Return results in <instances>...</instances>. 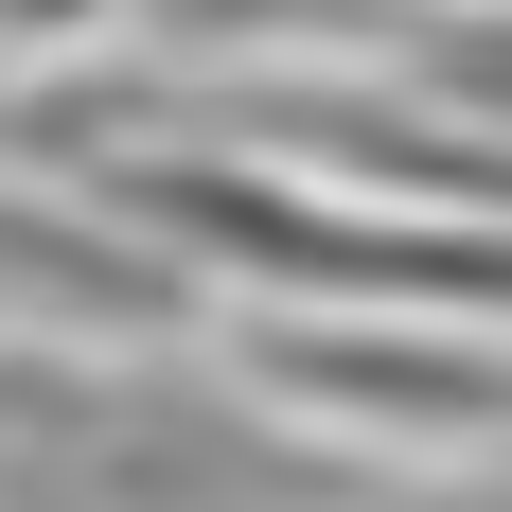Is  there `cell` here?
Masks as SVG:
<instances>
[{"label": "cell", "mask_w": 512, "mask_h": 512, "mask_svg": "<svg viewBox=\"0 0 512 512\" xmlns=\"http://www.w3.org/2000/svg\"><path fill=\"white\" fill-rule=\"evenodd\" d=\"M106 195L142 212V230H195V248H230L248 283H407L424 318H477L495 301V248H477V212H442V230H371V212H301L265 195V159H106Z\"/></svg>", "instance_id": "6da1fadb"}, {"label": "cell", "mask_w": 512, "mask_h": 512, "mask_svg": "<svg viewBox=\"0 0 512 512\" xmlns=\"http://www.w3.org/2000/svg\"><path fill=\"white\" fill-rule=\"evenodd\" d=\"M265 389H301V407H371V424H424V442H477L495 424V354H477V318L460 336H318V318H265L248 336Z\"/></svg>", "instance_id": "7a4b0ae2"}, {"label": "cell", "mask_w": 512, "mask_h": 512, "mask_svg": "<svg viewBox=\"0 0 512 512\" xmlns=\"http://www.w3.org/2000/svg\"><path fill=\"white\" fill-rule=\"evenodd\" d=\"M106 18H159V36H354L371 0H106Z\"/></svg>", "instance_id": "3957f363"}, {"label": "cell", "mask_w": 512, "mask_h": 512, "mask_svg": "<svg viewBox=\"0 0 512 512\" xmlns=\"http://www.w3.org/2000/svg\"><path fill=\"white\" fill-rule=\"evenodd\" d=\"M460 512H477V495H460Z\"/></svg>", "instance_id": "277c9868"}]
</instances>
